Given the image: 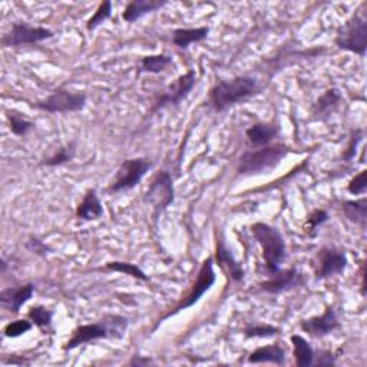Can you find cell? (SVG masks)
Returning <instances> with one entry per match:
<instances>
[{"label": "cell", "mask_w": 367, "mask_h": 367, "mask_svg": "<svg viewBox=\"0 0 367 367\" xmlns=\"http://www.w3.org/2000/svg\"><path fill=\"white\" fill-rule=\"evenodd\" d=\"M258 81L253 76H236L217 82L210 91V105L215 112H224L228 108L260 93Z\"/></svg>", "instance_id": "cell-1"}, {"label": "cell", "mask_w": 367, "mask_h": 367, "mask_svg": "<svg viewBox=\"0 0 367 367\" xmlns=\"http://www.w3.org/2000/svg\"><path fill=\"white\" fill-rule=\"evenodd\" d=\"M128 321L129 320L126 317L109 314L96 323L78 326L74 330L71 339L63 345V350L69 352L82 345H88L102 339H122L129 324Z\"/></svg>", "instance_id": "cell-2"}, {"label": "cell", "mask_w": 367, "mask_h": 367, "mask_svg": "<svg viewBox=\"0 0 367 367\" xmlns=\"http://www.w3.org/2000/svg\"><path fill=\"white\" fill-rule=\"evenodd\" d=\"M251 232L261 247V254L269 276L277 273L286 258V243L280 231L265 222H255L251 225Z\"/></svg>", "instance_id": "cell-3"}, {"label": "cell", "mask_w": 367, "mask_h": 367, "mask_svg": "<svg viewBox=\"0 0 367 367\" xmlns=\"http://www.w3.org/2000/svg\"><path fill=\"white\" fill-rule=\"evenodd\" d=\"M290 152V148L283 144L265 145L257 149L244 152L237 165V173L240 175H257L269 170L276 168Z\"/></svg>", "instance_id": "cell-4"}, {"label": "cell", "mask_w": 367, "mask_h": 367, "mask_svg": "<svg viewBox=\"0 0 367 367\" xmlns=\"http://www.w3.org/2000/svg\"><path fill=\"white\" fill-rule=\"evenodd\" d=\"M215 272H214V258L213 257H208L203 261L201 264V269H199L198 274H196V279L195 281L192 283L191 288L188 290V293L181 298V302L171 310L166 313L164 317H161L155 326V328L165 320V319H170L171 316L182 312V310H187L189 307H192L194 305H196L199 302V298H201L215 283Z\"/></svg>", "instance_id": "cell-5"}, {"label": "cell", "mask_w": 367, "mask_h": 367, "mask_svg": "<svg viewBox=\"0 0 367 367\" xmlns=\"http://www.w3.org/2000/svg\"><path fill=\"white\" fill-rule=\"evenodd\" d=\"M335 42L342 51L364 56L367 49V20L364 13H353V16L339 27Z\"/></svg>", "instance_id": "cell-6"}, {"label": "cell", "mask_w": 367, "mask_h": 367, "mask_svg": "<svg viewBox=\"0 0 367 367\" xmlns=\"http://www.w3.org/2000/svg\"><path fill=\"white\" fill-rule=\"evenodd\" d=\"M145 203L152 207V217L158 220L159 215L168 208L175 199V189L173 177L168 171H159L152 178L145 192Z\"/></svg>", "instance_id": "cell-7"}, {"label": "cell", "mask_w": 367, "mask_h": 367, "mask_svg": "<svg viewBox=\"0 0 367 367\" xmlns=\"http://www.w3.org/2000/svg\"><path fill=\"white\" fill-rule=\"evenodd\" d=\"M86 93L59 88L48 98L32 105V108L48 114H69L82 111L86 105Z\"/></svg>", "instance_id": "cell-8"}, {"label": "cell", "mask_w": 367, "mask_h": 367, "mask_svg": "<svg viewBox=\"0 0 367 367\" xmlns=\"http://www.w3.org/2000/svg\"><path fill=\"white\" fill-rule=\"evenodd\" d=\"M152 168V162L147 158L125 159L118 168L114 181L109 185V192H122L135 188L147 173Z\"/></svg>", "instance_id": "cell-9"}, {"label": "cell", "mask_w": 367, "mask_h": 367, "mask_svg": "<svg viewBox=\"0 0 367 367\" xmlns=\"http://www.w3.org/2000/svg\"><path fill=\"white\" fill-rule=\"evenodd\" d=\"M55 33L44 26H32L25 22H16L12 25L11 30L2 36L4 48H22L27 45H36L52 39Z\"/></svg>", "instance_id": "cell-10"}, {"label": "cell", "mask_w": 367, "mask_h": 367, "mask_svg": "<svg viewBox=\"0 0 367 367\" xmlns=\"http://www.w3.org/2000/svg\"><path fill=\"white\" fill-rule=\"evenodd\" d=\"M195 84H196V74L192 69H189L184 75L178 76L156 99V102L154 104V107L151 109V114H155L166 107H178L191 93Z\"/></svg>", "instance_id": "cell-11"}, {"label": "cell", "mask_w": 367, "mask_h": 367, "mask_svg": "<svg viewBox=\"0 0 367 367\" xmlns=\"http://www.w3.org/2000/svg\"><path fill=\"white\" fill-rule=\"evenodd\" d=\"M347 267V257L342 250L336 247H323L317 253L316 277L319 280H327L339 276Z\"/></svg>", "instance_id": "cell-12"}, {"label": "cell", "mask_w": 367, "mask_h": 367, "mask_svg": "<svg viewBox=\"0 0 367 367\" xmlns=\"http://www.w3.org/2000/svg\"><path fill=\"white\" fill-rule=\"evenodd\" d=\"M300 328H302L305 333H307V335H310L312 338L320 339L331 335L333 331L339 330L340 321L335 309L327 307L323 314L300 321Z\"/></svg>", "instance_id": "cell-13"}, {"label": "cell", "mask_w": 367, "mask_h": 367, "mask_svg": "<svg viewBox=\"0 0 367 367\" xmlns=\"http://www.w3.org/2000/svg\"><path fill=\"white\" fill-rule=\"evenodd\" d=\"M303 281V276L300 273L295 267H291V269L287 270H279L277 273L272 274L270 279L264 280L262 283L258 284L260 290L269 294H280L287 290H293L298 287Z\"/></svg>", "instance_id": "cell-14"}, {"label": "cell", "mask_w": 367, "mask_h": 367, "mask_svg": "<svg viewBox=\"0 0 367 367\" xmlns=\"http://www.w3.org/2000/svg\"><path fill=\"white\" fill-rule=\"evenodd\" d=\"M35 293V284L27 283L19 287H8L0 291V305L8 312L18 314Z\"/></svg>", "instance_id": "cell-15"}, {"label": "cell", "mask_w": 367, "mask_h": 367, "mask_svg": "<svg viewBox=\"0 0 367 367\" xmlns=\"http://www.w3.org/2000/svg\"><path fill=\"white\" fill-rule=\"evenodd\" d=\"M215 260L218 262V265L222 269V272L227 274V277L234 281V283H240L243 281L246 273L241 262H239L236 260V257L232 255L231 250L225 246L222 239H217V244H215Z\"/></svg>", "instance_id": "cell-16"}, {"label": "cell", "mask_w": 367, "mask_h": 367, "mask_svg": "<svg viewBox=\"0 0 367 367\" xmlns=\"http://www.w3.org/2000/svg\"><path fill=\"white\" fill-rule=\"evenodd\" d=\"M280 133V126L276 124L257 122L246 129V137L250 145L254 148L270 145Z\"/></svg>", "instance_id": "cell-17"}, {"label": "cell", "mask_w": 367, "mask_h": 367, "mask_svg": "<svg viewBox=\"0 0 367 367\" xmlns=\"http://www.w3.org/2000/svg\"><path fill=\"white\" fill-rule=\"evenodd\" d=\"M75 215L81 221H95L104 215V207L95 189L86 191L81 204L76 207Z\"/></svg>", "instance_id": "cell-18"}, {"label": "cell", "mask_w": 367, "mask_h": 367, "mask_svg": "<svg viewBox=\"0 0 367 367\" xmlns=\"http://www.w3.org/2000/svg\"><path fill=\"white\" fill-rule=\"evenodd\" d=\"M165 5L166 2H161V0H132L124 9L122 19L126 23H133L145 15L161 9Z\"/></svg>", "instance_id": "cell-19"}, {"label": "cell", "mask_w": 367, "mask_h": 367, "mask_svg": "<svg viewBox=\"0 0 367 367\" xmlns=\"http://www.w3.org/2000/svg\"><path fill=\"white\" fill-rule=\"evenodd\" d=\"M248 363H273L277 366H283L286 363V350L280 345H269L257 347L248 356Z\"/></svg>", "instance_id": "cell-20"}, {"label": "cell", "mask_w": 367, "mask_h": 367, "mask_svg": "<svg viewBox=\"0 0 367 367\" xmlns=\"http://www.w3.org/2000/svg\"><path fill=\"white\" fill-rule=\"evenodd\" d=\"M210 27H191V29H175L173 33V44L180 49H187L192 44L203 42L208 38Z\"/></svg>", "instance_id": "cell-21"}, {"label": "cell", "mask_w": 367, "mask_h": 367, "mask_svg": "<svg viewBox=\"0 0 367 367\" xmlns=\"http://www.w3.org/2000/svg\"><path fill=\"white\" fill-rule=\"evenodd\" d=\"M291 346H293V357L295 361V366L298 367H309L314 364V349L312 345L303 338L298 335H293L290 338Z\"/></svg>", "instance_id": "cell-22"}, {"label": "cell", "mask_w": 367, "mask_h": 367, "mask_svg": "<svg viewBox=\"0 0 367 367\" xmlns=\"http://www.w3.org/2000/svg\"><path fill=\"white\" fill-rule=\"evenodd\" d=\"M342 211L349 221L364 228L367 221V198L363 196L360 199H349V201H343Z\"/></svg>", "instance_id": "cell-23"}, {"label": "cell", "mask_w": 367, "mask_h": 367, "mask_svg": "<svg viewBox=\"0 0 367 367\" xmlns=\"http://www.w3.org/2000/svg\"><path fill=\"white\" fill-rule=\"evenodd\" d=\"M342 101V93L338 88H330L327 89L319 99L314 105V115L319 118L328 116L333 111L339 107V102Z\"/></svg>", "instance_id": "cell-24"}, {"label": "cell", "mask_w": 367, "mask_h": 367, "mask_svg": "<svg viewBox=\"0 0 367 367\" xmlns=\"http://www.w3.org/2000/svg\"><path fill=\"white\" fill-rule=\"evenodd\" d=\"M171 65H173V58L168 56V55H164V53L148 55V56H144L140 62L138 75H141V74H161Z\"/></svg>", "instance_id": "cell-25"}, {"label": "cell", "mask_w": 367, "mask_h": 367, "mask_svg": "<svg viewBox=\"0 0 367 367\" xmlns=\"http://www.w3.org/2000/svg\"><path fill=\"white\" fill-rule=\"evenodd\" d=\"M105 270L108 272H114V273H122L126 276H131L137 280L141 281H148L149 277L142 272L141 267H138L137 264H132V262H125V261H111L105 264Z\"/></svg>", "instance_id": "cell-26"}, {"label": "cell", "mask_w": 367, "mask_h": 367, "mask_svg": "<svg viewBox=\"0 0 367 367\" xmlns=\"http://www.w3.org/2000/svg\"><path fill=\"white\" fill-rule=\"evenodd\" d=\"M6 118L9 122V129L16 137H25L33 128H35V124L29 121L27 118H25L18 111H13V109L6 111Z\"/></svg>", "instance_id": "cell-27"}, {"label": "cell", "mask_w": 367, "mask_h": 367, "mask_svg": "<svg viewBox=\"0 0 367 367\" xmlns=\"http://www.w3.org/2000/svg\"><path fill=\"white\" fill-rule=\"evenodd\" d=\"M280 331L281 330L273 324L258 323V324H248L243 330V335L246 339H267L280 335Z\"/></svg>", "instance_id": "cell-28"}, {"label": "cell", "mask_w": 367, "mask_h": 367, "mask_svg": "<svg viewBox=\"0 0 367 367\" xmlns=\"http://www.w3.org/2000/svg\"><path fill=\"white\" fill-rule=\"evenodd\" d=\"M75 151H76L75 142L66 144L65 147H60L52 156L44 159L42 165H45V166H59V165L68 164V162H71L74 159Z\"/></svg>", "instance_id": "cell-29"}, {"label": "cell", "mask_w": 367, "mask_h": 367, "mask_svg": "<svg viewBox=\"0 0 367 367\" xmlns=\"http://www.w3.org/2000/svg\"><path fill=\"white\" fill-rule=\"evenodd\" d=\"M27 319L35 324L36 327L42 330H48L52 326L53 320V312L46 309L45 306H35L32 307L27 313Z\"/></svg>", "instance_id": "cell-30"}, {"label": "cell", "mask_w": 367, "mask_h": 367, "mask_svg": "<svg viewBox=\"0 0 367 367\" xmlns=\"http://www.w3.org/2000/svg\"><path fill=\"white\" fill-rule=\"evenodd\" d=\"M112 15V2L109 0H105V2H101L95 11V13L88 19L86 22V30L92 32L98 26H101L104 22H107Z\"/></svg>", "instance_id": "cell-31"}, {"label": "cell", "mask_w": 367, "mask_h": 367, "mask_svg": "<svg viewBox=\"0 0 367 367\" xmlns=\"http://www.w3.org/2000/svg\"><path fill=\"white\" fill-rule=\"evenodd\" d=\"M328 220V214L326 210H314L306 220L303 229L309 237H316L317 234V228L324 224Z\"/></svg>", "instance_id": "cell-32"}, {"label": "cell", "mask_w": 367, "mask_h": 367, "mask_svg": "<svg viewBox=\"0 0 367 367\" xmlns=\"http://www.w3.org/2000/svg\"><path fill=\"white\" fill-rule=\"evenodd\" d=\"M32 327H33V323L30 320L19 319V320H15V321H11L9 324H6V327L4 330V335H5V338L16 339V338L26 335L29 330H32Z\"/></svg>", "instance_id": "cell-33"}, {"label": "cell", "mask_w": 367, "mask_h": 367, "mask_svg": "<svg viewBox=\"0 0 367 367\" xmlns=\"http://www.w3.org/2000/svg\"><path fill=\"white\" fill-rule=\"evenodd\" d=\"M367 189V171L361 170L347 184V191L353 195H364Z\"/></svg>", "instance_id": "cell-34"}, {"label": "cell", "mask_w": 367, "mask_h": 367, "mask_svg": "<svg viewBox=\"0 0 367 367\" xmlns=\"http://www.w3.org/2000/svg\"><path fill=\"white\" fill-rule=\"evenodd\" d=\"M363 140V131L361 129H354L352 131V135H350V141H349V145L343 154V159L346 162H350L354 156H356V152H357V147L359 144Z\"/></svg>", "instance_id": "cell-35"}, {"label": "cell", "mask_w": 367, "mask_h": 367, "mask_svg": "<svg viewBox=\"0 0 367 367\" xmlns=\"http://www.w3.org/2000/svg\"><path fill=\"white\" fill-rule=\"evenodd\" d=\"M338 354L330 350H320L314 354V364L313 366H333L336 364Z\"/></svg>", "instance_id": "cell-36"}, {"label": "cell", "mask_w": 367, "mask_h": 367, "mask_svg": "<svg viewBox=\"0 0 367 367\" xmlns=\"http://www.w3.org/2000/svg\"><path fill=\"white\" fill-rule=\"evenodd\" d=\"M27 248H29L33 254H38V255H46L48 251H49V247H48L44 241H41V240H38V239H30V240L27 241Z\"/></svg>", "instance_id": "cell-37"}, {"label": "cell", "mask_w": 367, "mask_h": 367, "mask_svg": "<svg viewBox=\"0 0 367 367\" xmlns=\"http://www.w3.org/2000/svg\"><path fill=\"white\" fill-rule=\"evenodd\" d=\"M4 364H12V366H27L30 364V360L25 356H9L6 359H4Z\"/></svg>", "instance_id": "cell-38"}, {"label": "cell", "mask_w": 367, "mask_h": 367, "mask_svg": "<svg viewBox=\"0 0 367 367\" xmlns=\"http://www.w3.org/2000/svg\"><path fill=\"white\" fill-rule=\"evenodd\" d=\"M129 366H149V364H154V361L148 357H142V356H133L131 359V361L128 363Z\"/></svg>", "instance_id": "cell-39"}]
</instances>
